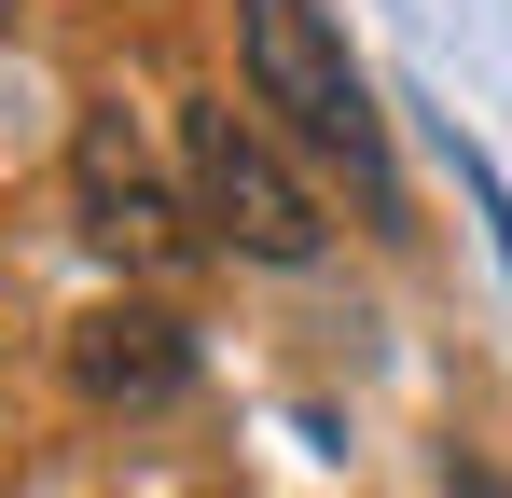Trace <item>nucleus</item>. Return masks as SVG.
<instances>
[{"mask_svg":"<svg viewBox=\"0 0 512 498\" xmlns=\"http://www.w3.org/2000/svg\"><path fill=\"white\" fill-rule=\"evenodd\" d=\"M0 14H14V0H0Z\"/></svg>","mask_w":512,"mask_h":498,"instance_id":"obj_6","label":"nucleus"},{"mask_svg":"<svg viewBox=\"0 0 512 498\" xmlns=\"http://www.w3.org/2000/svg\"><path fill=\"white\" fill-rule=\"evenodd\" d=\"M443 498H512L499 457H471V443H443Z\"/></svg>","mask_w":512,"mask_h":498,"instance_id":"obj_5","label":"nucleus"},{"mask_svg":"<svg viewBox=\"0 0 512 498\" xmlns=\"http://www.w3.org/2000/svg\"><path fill=\"white\" fill-rule=\"evenodd\" d=\"M236 56H250V97L305 139V153H333L360 180V208L374 222H402V166H388V125H374V83L346 56V28L319 0H236Z\"/></svg>","mask_w":512,"mask_h":498,"instance_id":"obj_1","label":"nucleus"},{"mask_svg":"<svg viewBox=\"0 0 512 498\" xmlns=\"http://www.w3.org/2000/svg\"><path fill=\"white\" fill-rule=\"evenodd\" d=\"M180 153H194V222L222 249H250V263H319V194L291 180V153L263 139L236 97H194Z\"/></svg>","mask_w":512,"mask_h":498,"instance_id":"obj_2","label":"nucleus"},{"mask_svg":"<svg viewBox=\"0 0 512 498\" xmlns=\"http://www.w3.org/2000/svg\"><path fill=\"white\" fill-rule=\"evenodd\" d=\"M70 194H84V236L111 249V263H180V249L208 236L194 222V194H167V166H153V139H139V111L125 97H97L84 125H70Z\"/></svg>","mask_w":512,"mask_h":498,"instance_id":"obj_3","label":"nucleus"},{"mask_svg":"<svg viewBox=\"0 0 512 498\" xmlns=\"http://www.w3.org/2000/svg\"><path fill=\"white\" fill-rule=\"evenodd\" d=\"M180 374H194V332L167 319V305H84L70 319V388L111 415H153L180 402Z\"/></svg>","mask_w":512,"mask_h":498,"instance_id":"obj_4","label":"nucleus"}]
</instances>
